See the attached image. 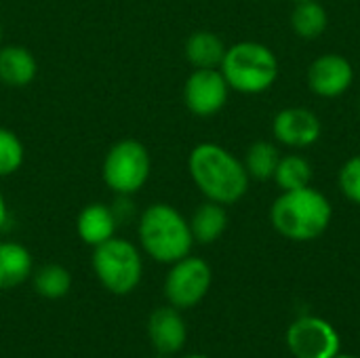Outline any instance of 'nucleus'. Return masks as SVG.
<instances>
[{
	"label": "nucleus",
	"instance_id": "obj_11",
	"mask_svg": "<svg viewBox=\"0 0 360 358\" xmlns=\"http://www.w3.org/2000/svg\"><path fill=\"white\" fill-rule=\"evenodd\" d=\"M323 135V122L316 116V112L293 106L281 110L272 118V137L276 143L293 150H306L314 146Z\"/></svg>",
	"mask_w": 360,
	"mask_h": 358
},
{
	"label": "nucleus",
	"instance_id": "obj_14",
	"mask_svg": "<svg viewBox=\"0 0 360 358\" xmlns=\"http://www.w3.org/2000/svg\"><path fill=\"white\" fill-rule=\"evenodd\" d=\"M38 61L34 53L21 44L0 46V82L11 89H23L34 82Z\"/></svg>",
	"mask_w": 360,
	"mask_h": 358
},
{
	"label": "nucleus",
	"instance_id": "obj_10",
	"mask_svg": "<svg viewBox=\"0 0 360 358\" xmlns=\"http://www.w3.org/2000/svg\"><path fill=\"white\" fill-rule=\"evenodd\" d=\"M308 89L323 99L342 97L354 82V68L350 59L340 53L319 55L306 72Z\"/></svg>",
	"mask_w": 360,
	"mask_h": 358
},
{
	"label": "nucleus",
	"instance_id": "obj_4",
	"mask_svg": "<svg viewBox=\"0 0 360 358\" xmlns=\"http://www.w3.org/2000/svg\"><path fill=\"white\" fill-rule=\"evenodd\" d=\"M219 70L230 91L243 95H262L270 91L281 76L276 53L255 40H243L228 46Z\"/></svg>",
	"mask_w": 360,
	"mask_h": 358
},
{
	"label": "nucleus",
	"instance_id": "obj_26",
	"mask_svg": "<svg viewBox=\"0 0 360 358\" xmlns=\"http://www.w3.org/2000/svg\"><path fill=\"white\" fill-rule=\"evenodd\" d=\"M184 358H209V357H202V354H190V357H184Z\"/></svg>",
	"mask_w": 360,
	"mask_h": 358
},
{
	"label": "nucleus",
	"instance_id": "obj_22",
	"mask_svg": "<svg viewBox=\"0 0 360 358\" xmlns=\"http://www.w3.org/2000/svg\"><path fill=\"white\" fill-rule=\"evenodd\" d=\"M25 160V148L19 135L6 127H0V179L15 175Z\"/></svg>",
	"mask_w": 360,
	"mask_h": 358
},
{
	"label": "nucleus",
	"instance_id": "obj_25",
	"mask_svg": "<svg viewBox=\"0 0 360 358\" xmlns=\"http://www.w3.org/2000/svg\"><path fill=\"white\" fill-rule=\"evenodd\" d=\"M6 219H8V205H6V198H4V192L0 190V230L4 228V224H6Z\"/></svg>",
	"mask_w": 360,
	"mask_h": 358
},
{
	"label": "nucleus",
	"instance_id": "obj_24",
	"mask_svg": "<svg viewBox=\"0 0 360 358\" xmlns=\"http://www.w3.org/2000/svg\"><path fill=\"white\" fill-rule=\"evenodd\" d=\"M112 211H114V217L120 224H129L133 217H135V205L131 203V196H124V194H116V200L110 205Z\"/></svg>",
	"mask_w": 360,
	"mask_h": 358
},
{
	"label": "nucleus",
	"instance_id": "obj_20",
	"mask_svg": "<svg viewBox=\"0 0 360 358\" xmlns=\"http://www.w3.org/2000/svg\"><path fill=\"white\" fill-rule=\"evenodd\" d=\"M281 150L276 143L272 141H266V139H259V141H253L245 154V169L249 173L251 179H257V181H268L274 177V171L278 167V160H281Z\"/></svg>",
	"mask_w": 360,
	"mask_h": 358
},
{
	"label": "nucleus",
	"instance_id": "obj_3",
	"mask_svg": "<svg viewBox=\"0 0 360 358\" xmlns=\"http://www.w3.org/2000/svg\"><path fill=\"white\" fill-rule=\"evenodd\" d=\"M137 236L141 249L158 264H175L194 247L190 222L167 203H154L141 211Z\"/></svg>",
	"mask_w": 360,
	"mask_h": 358
},
{
	"label": "nucleus",
	"instance_id": "obj_16",
	"mask_svg": "<svg viewBox=\"0 0 360 358\" xmlns=\"http://www.w3.org/2000/svg\"><path fill=\"white\" fill-rule=\"evenodd\" d=\"M226 49L228 46L219 34H215L211 30H198L188 36L184 53H186L188 63L194 70H213V68L221 65Z\"/></svg>",
	"mask_w": 360,
	"mask_h": 358
},
{
	"label": "nucleus",
	"instance_id": "obj_28",
	"mask_svg": "<svg viewBox=\"0 0 360 358\" xmlns=\"http://www.w3.org/2000/svg\"><path fill=\"white\" fill-rule=\"evenodd\" d=\"M333 358H359V357H344V354H338V357H333Z\"/></svg>",
	"mask_w": 360,
	"mask_h": 358
},
{
	"label": "nucleus",
	"instance_id": "obj_19",
	"mask_svg": "<svg viewBox=\"0 0 360 358\" xmlns=\"http://www.w3.org/2000/svg\"><path fill=\"white\" fill-rule=\"evenodd\" d=\"M272 179L281 188V192L306 188V186H312L314 167L302 154H285V156H281Z\"/></svg>",
	"mask_w": 360,
	"mask_h": 358
},
{
	"label": "nucleus",
	"instance_id": "obj_29",
	"mask_svg": "<svg viewBox=\"0 0 360 358\" xmlns=\"http://www.w3.org/2000/svg\"><path fill=\"white\" fill-rule=\"evenodd\" d=\"M293 2H306V0H293Z\"/></svg>",
	"mask_w": 360,
	"mask_h": 358
},
{
	"label": "nucleus",
	"instance_id": "obj_1",
	"mask_svg": "<svg viewBox=\"0 0 360 358\" xmlns=\"http://www.w3.org/2000/svg\"><path fill=\"white\" fill-rule=\"evenodd\" d=\"M188 173L198 192L224 207L236 205L249 192V173L245 162L228 148L202 141L188 154Z\"/></svg>",
	"mask_w": 360,
	"mask_h": 358
},
{
	"label": "nucleus",
	"instance_id": "obj_12",
	"mask_svg": "<svg viewBox=\"0 0 360 358\" xmlns=\"http://www.w3.org/2000/svg\"><path fill=\"white\" fill-rule=\"evenodd\" d=\"M148 338L154 344V348L165 357L179 352L188 338L186 321L179 314V310L173 306L154 310L148 321Z\"/></svg>",
	"mask_w": 360,
	"mask_h": 358
},
{
	"label": "nucleus",
	"instance_id": "obj_17",
	"mask_svg": "<svg viewBox=\"0 0 360 358\" xmlns=\"http://www.w3.org/2000/svg\"><path fill=\"white\" fill-rule=\"evenodd\" d=\"M188 222H190L194 243L211 245L224 236V232L228 228V211L219 203L205 200L202 205L196 207V211L192 213V217Z\"/></svg>",
	"mask_w": 360,
	"mask_h": 358
},
{
	"label": "nucleus",
	"instance_id": "obj_9",
	"mask_svg": "<svg viewBox=\"0 0 360 358\" xmlns=\"http://www.w3.org/2000/svg\"><path fill=\"white\" fill-rule=\"evenodd\" d=\"M287 346L295 358H333L340 354V335L319 317H302L287 331Z\"/></svg>",
	"mask_w": 360,
	"mask_h": 358
},
{
	"label": "nucleus",
	"instance_id": "obj_27",
	"mask_svg": "<svg viewBox=\"0 0 360 358\" xmlns=\"http://www.w3.org/2000/svg\"><path fill=\"white\" fill-rule=\"evenodd\" d=\"M0 46H2V23H0Z\"/></svg>",
	"mask_w": 360,
	"mask_h": 358
},
{
	"label": "nucleus",
	"instance_id": "obj_6",
	"mask_svg": "<svg viewBox=\"0 0 360 358\" xmlns=\"http://www.w3.org/2000/svg\"><path fill=\"white\" fill-rule=\"evenodd\" d=\"M150 175L152 156L148 148L133 137L116 141L103 156L101 177L114 194L135 196L148 184Z\"/></svg>",
	"mask_w": 360,
	"mask_h": 358
},
{
	"label": "nucleus",
	"instance_id": "obj_5",
	"mask_svg": "<svg viewBox=\"0 0 360 358\" xmlns=\"http://www.w3.org/2000/svg\"><path fill=\"white\" fill-rule=\"evenodd\" d=\"M97 281L114 295H129L135 291L143 276V262L139 249L120 236L93 247L91 257Z\"/></svg>",
	"mask_w": 360,
	"mask_h": 358
},
{
	"label": "nucleus",
	"instance_id": "obj_23",
	"mask_svg": "<svg viewBox=\"0 0 360 358\" xmlns=\"http://www.w3.org/2000/svg\"><path fill=\"white\" fill-rule=\"evenodd\" d=\"M338 188L340 192L354 205L360 207V154L350 156L338 173Z\"/></svg>",
	"mask_w": 360,
	"mask_h": 358
},
{
	"label": "nucleus",
	"instance_id": "obj_15",
	"mask_svg": "<svg viewBox=\"0 0 360 358\" xmlns=\"http://www.w3.org/2000/svg\"><path fill=\"white\" fill-rule=\"evenodd\" d=\"M34 272V260L27 247L15 241H0V291L23 285Z\"/></svg>",
	"mask_w": 360,
	"mask_h": 358
},
{
	"label": "nucleus",
	"instance_id": "obj_13",
	"mask_svg": "<svg viewBox=\"0 0 360 358\" xmlns=\"http://www.w3.org/2000/svg\"><path fill=\"white\" fill-rule=\"evenodd\" d=\"M116 228L118 222L114 217V211L110 205L103 203H91L82 207L76 217V234L89 247H97L116 236Z\"/></svg>",
	"mask_w": 360,
	"mask_h": 358
},
{
	"label": "nucleus",
	"instance_id": "obj_8",
	"mask_svg": "<svg viewBox=\"0 0 360 358\" xmlns=\"http://www.w3.org/2000/svg\"><path fill=\"white\" fill-rule=\"evenodd\" d=\"M230 97V87L219 68L194 70L184 84V103L190 114L211 118L219 114Z\"/></svg>",
	"mask_w": 360,
	"mask_h": 358
},
{
	"label": "nucleus",
	"instance_id": "obj_30",
	"mask_svg": "<svg viewBox=\"0 0 360 358\" xmlns=\"http://www.w3.org/2000/svg\"><path fill=\"white\" fill-rule=\"evenodd\" d=\"M359 118H360V101H359Z\"/></svg>",
	"mask_w": 360,
	"mask_h": 358
},
{
	"label": "nucleus",
	"instance_id": "obj_18",
	"mask_svg": "<svg viewBox=\"0 0 360 358\" xmlns=\"http://www.w3.org/2000/svg\"><path fill=\"white\" fill-rule=\"evenodd\" d=\"M329 27V13L319 0L295 2L291 11V30L302 40H316Z\"/></svg>",
	"mask_w": 360,
	"mask_h": 358
},
{
	"label": "nucleus",
	"instance_id": "obj_7",
	"mask_svg": "<svg viewBox=\"0 0 360 358\" xmlns=\"http://www.w3.org/2000/svg\"><path fill=\"white\" fill-rule=\"evenodd\" d=\"M211 281V266L202 257L186 255L171 264V270L165 279V298L177 310L194 308L209 293Z\"/></svg>",
	"mask_w": 360,
	"mask_h": 358
},
{
	"label": "nucleus",
	"instance_id": "obj_21",
	"mask_svg": "<svg viewBox=\"0 0 360 358\" xmlns=\"http://www.w3.org/2000/svg\"><path fill=\"white\" fill-rule=\"evenodd\" d=\"M32 283L40 298L61 300L72 289V274L59 264H44L36 272H32Z\"/></svg>",
	"mask_w": 360,
	"mask_h": 358
},
{
	"label": "nucleus",
	"instance_id": "obj_2",
	"mask_svg": "<svg viewBox=\"0 0 360 358\" xmlns=\"http://www.w3.org/2000/svg\"><path fill=\"white\" fill-rule=\"evenodd\" d=\"M331 219L333 207L329 198L312 186L281 192L270 207L272 228L295 243H308L323 236L331 226Z\"/></svg>",
	"mask_w": 360,
	"mask_h": 358
}]
</instances>
